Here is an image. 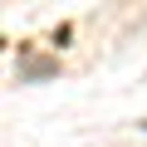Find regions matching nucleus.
I'll use <instances>...</instances> for the list:
<instances>
[{
    "mask_svg": "<svg viewBox=\"0 0 147 147\" xmlns=\"http://www.w3.org/2000/svg\"><path fill=\"white\" fill-rule=\"evenodd\" d=\"M49 74H54V64H49V59H34V64H25L20 79H49Z\"/></svg>",
    "mask_w": 147,
    "mask_h": 147,
    "instance_id": "nucleus-1",
    "label": "nucleus"
}]
</instances>
